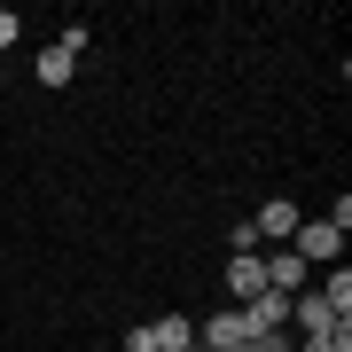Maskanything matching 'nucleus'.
Returning a JSON list of instances; mask_svg holds the SVG:
<instances>
[{
    "label": "nucleus",
    "mask_w": 352,
    "mask_h": 352,
    "mask_svg": "<svg viewBox=\"0 0 352 352\" xmlns=\"http://www.w3.org/2000/svg\"><path fill=\"white\" fill-rule=\"evenodd\" d=\"M344 227H352V204L337 196V212L305 219L298 235H289V251H298V258H305V266H314V274H321V266H337V251H344Z\"/></svg>",
    "instance_id": "obj_1"
},
{
    "label": "nucleus",
    "mask_w": 352,
    "mask_h": 352,
    "mask_svg": "<svg viewBox=\"0 0 352 352\" xmlns=\"http://www.w3.org/2000/svg\"><path fill=\"white\" fill-rule=\"evenodd\" d=\"M126 352H196V321L188 314H157V321L126 329Z\"/></svg>",
    "instance_id": "obj_2"
},
{
    "label": "nucleus",
    "mask_w": 352,
    "mask_h": 352,
    "mask_svg": "<svg viewBox=\"0 0 352 352\" xmlns=\"http://www.w3.org/2000/svg\"><path fill=\"white\" fill-rule=\"evenodd\" d=\"M235 314H243V329H251V337H282V329H289V298H282V289H258V298L235 305Z\"/></svg>",
    "instance_id": "obj_3"
},
{
    "label": "nucleus",
    "mask_w": 352,
    "mask_h": 352,
    "mask_svg": "<svg viewBox=\"0 0 352 352\" xmlns=\"http://www.w3.org/2000/svg\"><path fill=\"white\" fill-rule=\"evenodd\" d=\"M251 227H258V243H266V235H274V243H289V235L305 227V212H298V204H282V196H274V204H258V212H251Z\"/></svg>",
    "instance_id": "obj_4"
},
{
    "label": "nucleus",
    "mask_w": 352,
    "mask_h": 352,
    "mask_svg": "<svg viewBox=\"0 0 352 352\" xmlns=\"http://www.w3.org/2000/svg\"><path fill=\"white\" fill-rule=\"evenodd\" d=\"M289 321H298V329H314V337H321V329H337L344 314H337V305L321 298V289H298V298H289Z\"/></svg>",
    "instance_id": "obj_5"
},
{
    "label": "nucleus",
    "mask_w": 352,
    "mask_h": 352,
    "mask_svg": "<svg viewBox=\"0 0 352 352\" xmlns=\"http://www.w3.org/2000/svg\"><path fill=\"white\" fill-rule=\"evenodd\" d=\"M258 266H266V289H282V298H298V289H305V274H314L298 251H274V258H258Z\"/></svg>",
    "instance_id": "obj_6"
},
{
    "label": "nucleus",
    "mask_w": 352,
    "mask_h": 352,
    "mask_svg": "<svg viewBox=\"0 0 352 352\" xmlns=\"http://www.w3.org/2000/svg\"><path fill=\"white\" fill-rule=\"evenodd\" d=\"M227 289H235V305H251L258 289H266V266H258V251H235V258H227Z\"/></svg>",
    "instance_id": "obj_7"
},
{
    "label": "nucleus",
    "mask_w": 352,
    "mask_h": 352,
    "mask_svg": "<svg viewBox=\"0 0 352 352\" xmlns=\"http://www.w3.org/2000/svg\"><path fill=\"white\" fill-rule=\"evenodd\" d=\"M235 344H251L243 314H212V329H196V352H235Z\"/></svg>",
    "instance_id": "obj_8"
},
{
    "label": "nucleus",
    "mask_w": 352,
    "mask_h": 352,
    "mask_svg": "<svg viewBox=\"0 0 352 352\" xmlns=\"http://www.w3.org/2000/svg\"><path fill=\"white\" fill-rule=\"evenodd\" d=\"M32 71H39V87H71V71H78V63H71L63 47H47V55H39Z\"/></svg>",
    "instance_id": "obj_9"
},
{
    "label": "nucleus",
    "mask_w": 352,
    "mask_h": 352,
    "mask_svg": "<svg viewBox=\"0 0 352 352\" xmlns=\"http://www.w3.org/2000/svg\"><path fill=\"white\" fill-rule=\"evenodd\" d=\"M321 298H329V305H337V314L352 321V274H344V266H329V274H321Z\"/></svg>",
    "instance_id": "obj_10"
},
{
    "label": "nucleus",
    "mask_w": 352,
    "mask_h": 352,
    "mask_svg": "<svg viewBox=\"0 0 352 352\" xmlns=\"http://www.w3.org/2000/svg\"><path fill=\"white\" fill-rule=\"evenodd\" d=\"M305 352H352V321H337V329H321V337H305Z\"/></svg>",
    "instance_id": "obj_11"
},
{
    "label": "nucleus",
    "mask_w": 352,
    "mask_h": 352,
    "mask_svg": "<svg viewBox=\"0 0 352 352\" xmlns=\"http://www.w3.org/2000/svg\"><path fill=\"white\" fill-rule=\"evenodd\" d=\"M16 32H24V16H8V8H0V47H16Z\"/></svg>",
    "instance_id": "obj_12"
},
{
    "label": "nucleus",
    "mask_w": 352,
    "mask_h": 352,
    "mask_svg": "<svg viewBox=\"0 0 352 352\" xmlns=\"http://www.w3.org/2000/svg\"><path fill=\"white\" fill-rule=\"evenodd\" d=\"M235 352H289L282 337H251V344H235Z\"/></svg>",
    "instance_id": "obj_13"
}]
</instances>
